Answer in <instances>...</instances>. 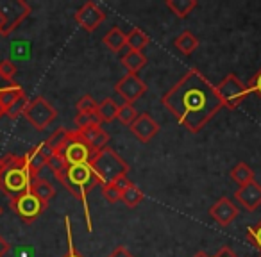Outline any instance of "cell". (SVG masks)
I'll return each instance as SVG.
<instances>
[{"label": "cell", "instance_id": "1", "mask_svg": "<svg viewBox=\"0 0 261 257\" xmlns=\"http://www.w3.org/2000/svg\"><path fill=\"white\" fill-rule=\"evenodd\" d=\"M163 105L190 132H199L222 109L215 86L192 68L163 95Z\"/></svg>", "mask_w": 261, "mask_h": 257}, {"label": "cell", "instance_id": "2", "mask_svg": "<svg viewBox=\"0 0 261 257\" xmlns=\"http://www.w3.org/2000/svg\"><path fill=\"white\" fill-rule=\"evenodd\" d=\"M56 179L83 204L84 218H86L88 231H93V223H91V214L90 206H88V195L93 191L97 186H102L100 179L93 172L91 164H77V166H68L61 174H56Z\"/></svg>", "mask_w": 261, "mask_h": 257}, {"label": "cell", "instance_id": "3", "mask_svg": "<svg viewBox=\"0 0 261 257\" xmlns=\"http://www.w3.org/2000/svg\"><path fill=\"white\" fill-rule=\"evenodd\" d=\"M34 175L31 174L29 166L23 156H8L0 157V191L9 198L23 195L31 189Z\"/></svg>", "mask_w": 261, "mask_h": 257}, {"label": "cell", "instance_id": "4", "mask_svg": "<svg viewBox=\"0 0 261 257\" xmlns=\"http://www.w3.org/2000/svg\"><path fill=\"white\" fill-rule=\"evenodd\" d=\"M91 168L97 174V177L100 179L102 186L104 184H113L118 177H123L129 172V164L111 149V147H104L102 150H98L91 159Z\"/></svg>", "mask_w": 261, "mask_h": 257}, {"label": "cell", "instance_id": "5", "mask_svg": "<svg viewBox=\"0 0 261 257\" xmlns=\"http://www.w3.org/2000/svg\"><path fill=\"white\" fill-rule=\"evenodd\" d=\"M58 154L66 161L68 166H77V164H90L97 152L81 138L79 132L70 131Z\"/></svg>", "mask_w": 261, "mask_h": 257}, {"label": "cell", "instance_id": "6", "mask_svg": "<svg viewBox=\"0 0 261 257\" xmlns=\"http://www.w3.org/2000/svg\"><path fill=\"white\" fill-rule=\"evenodd\" d=\"M215 91H217V97H218V100H220L222 107H227V109L240 107L242 102L247 98V95H249L247 84H243L242 80L238 79V75H234V73L225 75L224 79L215 86Z\"/></svg>", "mask_w": 261, "mask_h": 257}, {"label": "cell", "instance_id": "7", "mask_svg": "<svg viewBox=\"0 0 261 257\" xmlns=\"http://www.w3.org/2000/svg\"><path fill=\"white\" fill-rule=\"evenodd\" d=\"M9 206H11L13 213H15L16 216L22 218L25 223L31 225V223H34V221H36L38 218L41 216V213L47 209L48 204L43 202L40 196H36L29 189V191H25L23 195L13 198L11 202H9Z\"/></svg>", "mask_w": 261, "mask_h": 257}, {"label": "cell", "instance_id": "8", "mask_svg": "<svg viewBox=\"0 0 261 257\" xmlns=\"http://www.w3.org/2000/svg\"><path fill=\"white\" fill-rule=\"evenodd\" d=\"M25 120L36 131H45L48 125L56 120L58 111L52 107V104L45 97H34L33 100H29L27 109L23 112Z\"/></svg>", "mask_w": 261, "mask_h": 257}, {"label": "cell", "instance_id": "9", "mask_svg": "<svg viewBox=\"0 0 261 257\" xmlns=\"http://www.w3.org/2000/svg\"><path fill=\"white\" fill-rule=\"evenodd\" d=\"M115 91L125 102L133 104L147 93V84L138 77V73H125L118 82L115 84Z\"/></svg>", "mask_w": 261, "mask_h": 257}, {"label": "cell", "instance_id": "10", "mask_svg": "<svg viewBox=\"0 0 261 257\" xmlns=\"http://www.w3.org/2000/svg\"><path fill=\"white\" fill-rule=\"evenodd\" d=\"M0 9L4 11L6 20H8V25H6L2 36H9L33 11L31 6L27 2H23V0H9V2H4L0 6Z\"/></svg>", "mask_w": 261, "mask_h": 257}, {"label": "cell", "instance_id": "11", "mask_svg": "<svg viewBox=\"0 0 261 257\" xmlns=\"http://www.w3.org/2000/svg\"><path fill=\"white\" fill-rule=\"evenodd\" d=\"M106 20V11L98 8L95 2H86L83 8L75 11V22L88 33H93L98 25Z\"/></svg>", "mask_w": 261, "mask_h": 257}, {"label": "cell", "instance_id": "12", "mask_svg": "<svg viewBox=\"0 0 261 257\" xmlns=\"http://www.w3.org/2000/svg\"><path fill=\"white\" fill-rule=\"evenodd\" d=\"M210 214L218 225L227 227V225H231V221H234L236 218H238L240 209L234 206V202H232L229 196H222V198H218L217 202L211 206Z\"/></svg>", "mask_w": 261, "mask_h": 257}, {"label": "cell", "instance_id": "13", "mask_svg": "<svg viewBox=\"0 0 261 257\" xmlns=\"http://www.w3.org/2000/svg\"><path fill=\"white\" fill-rule=\"evenodd\" d=\"M130 132L142 143H149L160 132V123L149 112H142V115H138V118L135 122L130 123Z\"/></svg>", "mask_w": 261, "mask_h": 257}, {"label": "cell", "instance_id": "14", "mask_svg": "<svg viewBox=\"0 0 261 257\" xmlns=\"http://www.w3.org/2000/svg\"><path fill=\"white\" fill-rule=\"evenodd\" d=\"M234 198L247 211H256L261 206V184L257 181H250L247 184L240 186L234 193Z\"/></svg>", "mask_w": 261, "mask_h": 257}, {"label": "cell", "instance_id": "15", "mask_svg": "<svg viewBox=\"0 0 261 257\" xmlns=\"http://www.w3.org/2000/svg\"><path fill=\"white\" fill-rule=\"evenodd\" d=\"M52 154H54V152L48 149L47 141H41V143H38L34 149H31L25 156H23V157H25L27 166H29L31 174H33L34 177H40V172L47 166L48 157H50Z\"/></svg>", "mask_w": 261, "mask_h": 257}, {"label": "cell", "instance_id": "16", "mask_svg": "<svg viewBox=\"0 0 261 257\" xmlns=\"http://www.w3.org/2000/svg\"><path fill=\"white\" fill-rule=\"evenodd\" d=\"M77 132H79L81 138H83L95 152H98V150H102L104 147H108V143H109V134L102 129V125L88 127V129H81V131H77Z\"/></svg>", "mask_w": 261, "mask_h": 257}, {"label": "cell", "instance_id": "17", "mask_svg": "<svg viewBox=\"0 0 261 257\" xmlns=\"http://www.w3.org/2000/svg\"><path fill=\"white\" fill-rule=\"evenodd\" d=\"M22 97H25V91L20 84H8V86L0 88V107L4 109V112L15 104L16 100H20Z\"/></svg>", "mask_w": 261, "mask_h": 257}, {"label": "cell", "instance_id": "18", "mask_svg": "<svg viewBox=\"0 0 261 257\" xmlns=\"http://www.w3.org/2000/svg\"><path fill=\"white\" fill-rule=\"evenodd\" d=\"M174 45L179 52H182L185 55H190L197 50V47H199V40H197L195 34L190 33V31H182V33L174 40Z\"/></svg>", "mask_w": 261, "mask_h": 257}, {"label": "cell", "instance_id": "19", "mask_svg": "<svg viewBox=\"0 0 261 257\" xmlns=\"http://www.w3.org/2000/svg\"><path fill=\"white\" fill-rule=\"evenodd\" d=\"M122 65L125 66L127 73H138L147 65V58L143 52L129 50L127 54L122 55Z\"/></svg>", "mask_w": 261, "mask_h": 257}, {"label": "cell", "instance_id": "20", "mask_svg": "<svg viewBox=\"0 0 261 257\" xmlns=\"http://www.w3.org/2000/svg\"><path fill=\"white\" fill-rule=\"evenodd\" d=\"M31 191L34 193L36 196H40L43 202L48 204V200L54 198L56 195V188L43 177H34L33 179V184H31Z\"/></svg>", "mask_w": 261, "mask_h": 257}, {"label": "cell", "instance_id": "21", "mask_svg": "<svg viewBox=\"0 0 261 257\" xmlns=\"http://www.w3.org/2000/svg\"><path fill=\"white\" fill-rule=\"evenodd\" d=\"M125 40H127V34L123 33L122 29H118V27H113V29H109L108 33H106V36L102 38L104 45L113 52L122 50V48L125 47Z\"/></svg>", "mask_w": 261, "mask_h": 257}, {"label": "cell", "instance_id": "22", "mask_svg": "<svg viewBox=\"0 0 261 257\" xmlns=\"http://www.w3.org/2000/svg\"><path fill=\"white\" fill-rule=\"evenodd\" d=\"M149 36L143 33L142 29H133L130 33H127V40H125V47L129 50H135V52H142L143 48L149 45Z\"/></svg>", "mask_w": 261, "mask_h": 257}, {"label": "cell", "instance_id": "23", "mask_svg": "<svg viewBox=\"0 0 261 257\" xmlns=\"http://www.w3.org/2000/svg\"><path fill=\"white\" fill-rule=\"evenodd\" d=\"M167 8L182 20L197 8V0H167Z\"/></svg>", "mask_w": 261, "mask_h": 257}, {"label": "cell", "instance_id": "24", "mask_svg": "<svg viewBox=\"0 0 261 257\" xmlns=\"http://www.w3.org/2000/svg\"><path fill=\"white\" fill-rule=\"evenodd\" d=\"M97 115L100 118V122H113L118 116V105H116V102L113 98H104L98 104Z\"/></svg>", "mask_w": 261, "mask_h": 257}, {"label": "cell", "instance_id": "25", "mask_svg": "<svg viewBox=\"0 0 261 257\" xmlns=\"http://www.w3.org/2000/svg\"><path fill=\"white\" fill-rule=\"evenodd\" d=\"M231 179L238 182L240 186L247 184V182H250V181H256V179H254V170L245 163H238L234 168H232Z\"/></svg>", "mask_w": 261, "mask_h": 257}, {"label": "cell", "instance_id": "26", "mask_svg": "<svg viewBox=\"0 0 261 257\" xmlns=\"http://www.w3.org/2000/svg\"><path fill=\"white\" fill-rule=\"evenodd\" d=\"M145 198V195H143V191L138 188L136 184H133L130 188H127L125 191H122V202L125 204L127 207H136L142 204V200Z\"/></svg>", "mask_w": 261, "mask_h": 257}, {"label": "cell", "instance_id": "27", "mask_svg": "<svg viewBox=\"0 0 261 257\" xmlns=\"http://www.w3.org/2000/svg\"><path fill=\"white\" fill-rule=\"evenodd\" d=\"M138 115H140V112L136 111L135 105L129 104V102H123L122 105H118V116H116V118H118L123 125L130 127V123L138 118Z\"/></svg>", "mask_w": 261, "mask_h": 257}, {"label": "cell", "instance_id": "28", "mask_svg": "<svg viewBox=\"0 0 261 257\" xmlns=\"http://www.w3.org/2000/svg\"><path fill=\"white\" fill-rule=\"evenodd\" d=\"M100 118H98L97 112H79L75 116V127L77 131L81 129H88V127H95V125H100Z\"/></svg>", "mask_w": 261, "mask_h": 257}, {"label": "cell", "instance_id": "29", "mask_svg": "<svg viewBox=\"0 0 261 257\" xmlns=\"http://www.w3.org/2000/svg\"><path fill=\"white\" fill-rule=\"evenodd\" d=\"M68 129H65V127H59L58 131H54L50 136H48L45 141H47V145H48V149L52 150V152H58L59 149H61V145L65 143V139H66V136H68Z\"/></svg>", "mask_w": 261, "mask_h": 257}, {"label": "cell", "instance_id": "30", "mask_svg": "<svg viewBox=\"0 0 261 257\" xmlns=\"http://www.w3.org/2000/svg\"><path fill=\"white\" fill-rule=\"evenodd\" d=\"M65 227H66V243H68V248L63 253L61 257H84L79 250L73 245V238H72V225H70V218L65 216Z\"/></svg>", "mask_w": 261, "mask_h": 257}, {"label": "cell", "instance_id": "31", "mask_svg": "<svg viewBox=\"0 0 261 257\" xmlns=\"http://www.w3.org/2000/svg\"><path fill=\"white\" fill-rule=\"evenodd\" d=\"M16 72H18V68H16L13 61H9V59H2V61H0V79L2 80H8V82L11 84Z\"/></svg>", "mask_w": 261, "mask_h": 257}, {"label": "cell", "instance_id": "32", "mask_svg": "<svg viewBox=\"0 0 261 257\" xmlns=\"http://www.w3.org/2000/svg\"><path fill=\"white\" fill-rule=\"evenodd\" d=\"M27 104H29V98H27V95H25V97H22L20 100H16L15 104H13L11 107L6 111V115H8L11 120H16L20 115H23V112H25Z\"/></svg>", "mask_w": 261, "mask_h": 257}, {"label": "cell", "instance_id": "33", "mask_svg": "<svg viewBox=\"0 0 261 257\" xmlns=\"http://www.w3.org/2000/svg\"><path fill=\"white\" fill-rule=\"evenodd\" d=\"M102 196H104L109 204H116L122 200V191H120L115 184H104L102 186Z\"/></svg>", "mask_w": 261, "mask_h": 257}, {"label": "cell", "instance_id": "34", "mask_svg": "<svg viewBox=\"0 0 261 257\" xmlns=\"http://www.w3.org/2000/svg\"><path fill=\"white\" fill-rule=\"evenodd\" d=\"M97 100L91 95H84L79 102H77V111L79 112H97Z\"/></svg>", "mask_w": 261, "mask_h": 257}, {"label": "cell", "instance_id": "35", "mask_svg": "<svg viewBox=\"0 0 261 257\" xmlns=\"http://www.w3.org/2000/svg\"><path fill=\"white\" fill-rule=\"evenodd\" d=\"M47 166L50 168V170L54 172V175H56V174H61V172H65L66 168H68V164H66V161L63 159V157L59 156L58 152H54L50 157H48Z\"/></svg>", "mask_w": 261, "mask_h": 257}, {"label": "cell", "instance_id": "36", "mask_svg": "<svg viewBox=\"0 0 261 257\" xmlns=\"http://www.w3.org/2000/svg\"><path fill=\"white\" fill-rule=\"evenodd\" d=\"M247 239H249V243H252V246L261 250V220H259V223L249 227V231H247Z\"/></svg>", "mask_w": 261, "mask_h": 257}, {"label": "cell", "instance_id": "37", "mask_svg": "<svg viewBox=\"0 0 261 257\" xmlns=\"http://www.w3.org/2000/svg\"><path fill=\"white\" fill-rule=\"evenodd\" d=\"M247 91H249V95H256L257 98L261 100V68L257 70L256 73L252 75V79L247 82Z\"/></svg>", "mask_w": 261, "mask_h": 257}, {"label": "cell", "instance_id": "38", "mask_svg": "<svg viewBox=\"0 0 261 257\" xmlns=\"http://www.w3.org/2000/svg\"><path fill=\"white\" fill-rule=\"evenodd\" d=\"M108 257H135V255H133V253H130L123 245H120V246H116V248L113 250Z\"/></svg>", "mask_w": 261, "mask_h": 257}, {"label": "cell", "instance_id": "39", "mask_svg": "<svg viewBox=\"0 0 261 257\" xmlns=\"http://www.w3.org/2000/svg\"><path fill=\"white\" fill-rule=\"evenodd\" d=\"M113 184H115L116 188L120 189V191H125L127 188H130V186H133V182H130L129 179H127V175H123V177H118V179H116V181L113 182Z\"/></svg>", "mask_w": 261, "mask_h": 257}, {"label": "cell", "instance_id": "40", "mask_svg": "<svg viewBox=\"0 0 261 257\" xmlns=\"http://www.w3.org/2000/svg\"><path fill=\"white\" fill-rule=\"evenodd\" d=\"M211 257H238V255H236V253L232 252V250L229 248V246H222V248L218 250V252L215 253V255H211Z\"/></svg>", "mask_w": 261, "mask_h": 257}, {"label": "cell", "instance_id": "41", "mask_svg": "<svg viewBox=\"0 0 261 257\" xmlns=\"http://www.w3.org/2000/svg\"><path fill=\"white\" fill-rule=\"evenodd\" d=\"M9 250H11V245L8 243V239H4L2 236H0V257L8 255Z\"/></svg>", "mask_w": 261, "mask_h": 257}, {"label": "cell", "instance_id": "42", "mask_svg": "<svg viewBox=\"0 0 261 257\" xmlns=\"http://www.w3.org/2000/svg\"><path fill=\"white\" fill-rule=\"evenodd\" d=\"M6 25H8V20H6L4 11H2V9H0V36H2V33H4Z\"/></svg>", "mask_w": 261, "mask_h": 257}, {"label": "cell", "instance_id": "43", "mask_svg": "<svg viewBox=\"0 0 261 257\" xmlns=\"http://www.w3.org/2000/svg\"><path fill=\"white\" fill-rule=\"evenodd\" d=\"M195 257H210L206 252H199V253H195Z\"/></svg>", "mask_w": 261, "mask_h": 257}, {"label": "cell", "instance_id": "44", "mask_svg": "<svg viewBox=\"0 0 261 257\" xmlns=\"http://www.w3.org/2000/svg\"><path fill=\"white\" fill-rule=\"evenodd\" d=\"M0 214H2V207H0Z\"/></svg>", "mask_w": 261, "mask_h": 257}]
</instances>
